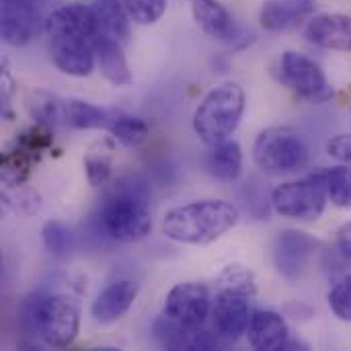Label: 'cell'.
<instances>
[{
  "label": "cell",
  "instance_id": "6da1fadb",
  "mask_svg": "<svg viewBox=\"0 0 351 351\" xmlns=\"http://www.w3.org/2000/svg\"><path fill=\"white\" fill-rule=\"evenodd\" d=\"M99 226L105 234L121 243H136L150 234V191L136 177H123L113 183L99 208Z\"/></svg>",
  "mask_w": 351,
  "mask_h": 351
},
{
  "label": "cell",
  "instance_id": "83f0119b",
  "mask_svg": "<svg viewBox=\"0 0 351 351\" xmlns=\"http://www.w3.org/2000/svg\"><path fill=\"white\" fill-rule=\"evenodd\" d=\"M218 282H220V290H226V292H234V294H241L247 298H253L257 294L255 274L251 269H247L245 265H239V263L226 265L222 269Z\"/></svg>",
  "mask_w": 351,
  "mask_h": 351
},
{
  "label": "cell",
  "instance_id": "277c9868",
  "mask_svg": "<svg viewBox=\"0 0 351 351\" xmlns=\"http://www.w3.org/2000/svg\"><path fill=\"white\" fill-rule=\"evenodd\" d=\"M245 113V90L234 82H224L212 88L199 103L193 115V130L197 138L216 146L230 140Z\"/></svg>",
  "mask_w": 351,
  "mask_h": 351
},
{
  "label": "cell",
  "instance_id": "52a82bcc",
  "mask_svg": "<svg viewBox=\"0 0 351 351\" xmlns=\"http://www.w3.org/2000/svg\"><path fill=\"white\" fill-rule=\"evenodd\" d=\"M280 80L311 103H325L333 97V86L329 84L321 66L298 51H286L282 56Z\"/></svg>",
  "mask_w": 351,
  "mask_h": 351
},
{
  "label": "cell",
  "instance_id": "4dcf8cb0",
  "mask_svg": "<svg viewBox=\"0 0 351 351\" xmlns=\"http://www.w3.org/2000/svg\"><path fill=\"white\" fill-rule=\"evenodd\" d=\"M84 171H86V179L93 187L107 185L111 179V173H113L111 156L103 150H90L84 158Z\"/></svg>",
  "mask_w": 351,
  "mask_h": 351
},
{
  "label": "cell",
  "instance_id": "f546056e",
  "mask_svg": "<svg viewBox=\"0 0 351 351\" xmlns=\"http://www.w3.org/2000/svg\"><path fill=\"white\" fill-rule=\"evenodd\" d=\"M329 306L339 321L351 323V274H343L329 290Z\"/></svg>",
  "mask_w": 351,
  "mask_h": 351
},
{
  "label": "cell",
  "instance_id": "3957f363",
  "mask_svg": "<svg viewBox=\"0 0 351 351\" xmlns=\"http://www.w3.org/2000/svg\"><path fill=\"white\" fill-rule=\"evenodd\" d=\"M237 222V206L222 199H199L169 210L162 218V234L181 245H210Z\"/></svg>",
  "mask_w": 351,
  "mask_h": 351
},
{
  "label": "cell",
  "instance_id": "8fae6325",
  "mask_svg": "<svg viewBox=\"0 0 351 351\" xmlns=\"http://www.w3.org/2000/svg\"><path fill=\"white\" fill-rule=\"evenodd\" d=\"M53 64L68 76H88L97 64L93 41L78 33H60L49 37Z\"/></svg>",
  "mask_w": 351,
  "mask_h": 351
},
{
  "label": "cell",
  "instance_id": "4316f807",
  "mask_svg": "<svg viewBox=\"0 0 351 351\" xmlns=\"http://www.w3.org/2000/svg\"><path fill=\"white\" fill-rule=\"evenodd\" d=\"M152 335L156 343L165 350H189L191 331H187L183 325H179L167 315L158 317L152 323Z\"/></svg>",
  "mask_w": 351,
  "mask_h": 351
},
{
  "label": "cell",
  "instance_id": "e575fe53",
  "mask_svg": "<svg viewBox=\"0 0 351 351\" xmlns=\"http://www.w3.org/2000/svg\"><path fill=\"white\" fill-rule=\"evenodd\" d=\"M222 346V339L214 331H206L204 327L199 331H193L189 339V350H220Z\"/></svg>",
  "mask_w": 351,
  "mask_h": 351
},
{
  "label": "cell",
  "instance_id": "9a60e30c",
  "mask_svg": "<svg viewBox=\"0 0 351 351\" xmlns=\"http://www.w3.org/2000/svg\"><path fill=\"white\" fill-rule=\"evenodd\" d=\"M43 23H45L43 25L45 33L49 37L60 35V33H78L93 41L103 31L95 8L82 6V4H66V6L53 10Z\"/></svg>",
  "mask_w": 351,
  "mask_h": 351
},
{
  "label": "cell",
  "instance_id": "7402d4cb",
  "mask_svg": "<svg viewBox=\"0 0 351 351\" xmlns=\"http://www.w3.org/2000/svg\"><path fill=\"white\" fill-rule=\"evenodd\" d=\"M39 160V156H35L33 152L21 148L19 144H14L12 148L2 152L0 158V177L2 183L8 187H21L33 173L35 162Z\"/></svg>",
  "mask_w": 351,
  "mask_h": 351
},
{
  "label": "cell",
  "instance_id": "7c38bea8",
  "mask_svg": "<svg viewBox=\"0 0 351 351\" xmlns=\"http://www.w3.org/2000/svg\"><path fill=\"white\" fill-rule=\"evenodd\" d=\"M193 19L210 37L228 45H237V41L245 45L251 41V35H247V31L237 25L234 16L218 0H193Z\"/></svg>",
  "mask_w": 351,
  "mask_h": 351
},
{
  "label": "cell",
  "instance_id": "8992f818",
  "mask_svg": "<svg viewBox=\"0 0 351 351\" xmlns=\"http://www.w3.org/2000/svg\"><path fill=\"white\" fill-rule=\"evenodd\" d=\"M327 189L321 179V173L315 171L302 181H288L274 189L271 208L292 220H319L327 208Z\"/></svg>",
  "mask_w": 351,
  "mask_h": 351
},
{
  "label": "cell",
  "instance_id": "5bb4252c",
  "mask_svg": "<svg viewBox=\"0 0 351 351\" xmlns=\"http://www.w3.org/2000/svg\"><path fill=\"white\" fill-rule=\"evenodd\" d=\"M2 39L8 45H27L39 31V12L31 0H2Z\"/></svg>",
  "mask_w": 351,
  "mask_h": 351
},
{
  "label": "cell",
  "instance_id": "9c48e42d",
  "mask_svg": "<svg viewBox=\"0 0 351 351\" xmlns=\"http://www.w3.org/2000/svg\"><path fill=\"white\" fill-rule=\"evenodd\" d=\"M323 247V243L319 239H315L308 232L302 230H284L278 234L276 243H274V263L276 269L280 271L282 278H286L288 282H298L313 255Z\"/></svg>",
  "mask_w": 351,
  "mask_h": 351
},
{
  "label": "cell",
  "instance_id": "ffe728a7",
  "mask_svg": "<svg viewBox=\"0 0 351 351\" xmlns=\"http://www.w3.org/2000/svg\"><path fill=\"white\" fill-rule=\"evenodd\" d=\"M206 167L214 179L224 181V183H234L243 173L241 146L234 140H226V142L212 146V150L206 158Z\"/></svg>",
  "mask_w": 351,
  "mask_h": 351
},
{
  "label": "cell",
  "instance_id": "836d02e7",
  "mask_svg": "<svg viewBox=\"0 0 351 351\" xmlns=\"http://www.w3.org/2000/svg\"><path fill=\"white\" fill-rule=\"evenodd\" d=\"M327 154L341 165L351 167V134H337L327 142Z\"/></svg>",
  "mask_w": 351,
  "mask_h": 351
},
{
  "label": "cell",
  "instance_id": "cb8c5ba5",
  "mask_svg": "<svg viewBox=\"0 0 351 351\" xmlns=\"http://www.w3.org/2000/svg\"><path fill=\"white\" fill-rule=\"evenodd\" d=\"M321 179L327 189V197L333 206L341 210L351 208V167L337 165L331 169H321Z\"/></svg>",
  "mask_w": 351,
  "mask_h": 351
},
{
  "label": "cell",
  "instance_id": "e0dca14e",
  "mask_svg": "<svg viewBox=\"0 0 351 351\" xmlns=\"http://www.w3.org/2000/svg\"><path fill=\"white\" fill-rule=\"evenodd\" d=\"M249 346L257 351L284 350L290 341V327L276 311H255L247 329Z\"/></svg>",
  "mask_w": 351,
  "mask_h": 351
},
{
  "label": "cell",
  "instance_id": "8d00e7d4",
  "mask_svg": "<svg viewBox=\"0 0 351 351\" xmlns=\"http://www.w3.org/2000/svg\"><path fill=\"white\" fill-rule=\"evenodd\" d=\"M335 249H337V253H339L348 263H351V222L343 224V226L337 230Z\"/></svg>",
  "mask_w": 351,
  "mask_h": 351
},
{
  "label": "cell",
  "instance_id": "f1b7e54d",
  "mask_svg": "<svg viewBox=\"0 0 351 351\" xmlns=\"http://www.w3.org/2000/svg\"><path fill=\"white\" fill-rule=\"evenodd\" d=\"M41 239H43L45 249L56 257H62L72 249V234H70L68 226L58 220H49L43 224Z\"/></svg>",
  "mask_w": 351,
  "mask_h": 351
},
{
  "label": "cell",
  "instance_id": "ac0fdd59",
  "mask_svg": "<svg viewBox=\"0 0 351 351\" xmlns=\"http://www.w3.org/2000/svg\"><path fill=\"white\" fill-rule=\"evenodd\" d=\"M138 298V284L132 280H119L109 284L93 302L90 315L97 323H115L121 319Z\"/></svg>",
  "mask_w": 351,
  "mask_h": 351
},
{
  "label": "cell",
  "instance_id": "5b68a950",
  "mask_svg": "<svg viewBox=\"0 0 351 351\" xmlns=\"http://www.w3.org/2000/svg\"><path fill=\"white\" fill-rule=\"evenodd\" d=\"M253 158L255 165L269 175H290L308 167L311 150L296 130L288 125H274L257 136L253 144Z\"/></svg>",
  "mask_w": 351,
  "mask_h": 351
},
{
  "label": "cell",
  "instance_id": "4fadbf2b",
  "mask_svg": "<svg viewBox=\"0 0 351 351\" xmlns=\"http://www.w3.org/2000/svg\"><path fill=\"white\" fill-rule=\"evenodd\" d=\"M304 37L308 43L323 49L351 51V16L343 12H323L311 16Z\"/></svg>",
  "mask_w": 351,
  "mask_h": 351
},
{
  "label": "cell",
  "instance_id": "1f68e13d",
  "mask_svg": "<svg viewBox=\"0 0 351 351\" xmlns=\"http://www.w3.org/2000/svg\"><path fill=\"white\" fill-rule=\"evenodd\" d=\"M169 0H123L132 21L138 25H154L167 10Z\"/></svg>",
  "mask_w": 351,
  "mask_h": 351
},
{
  "label": "cell",
  "instance_id": "7a4b0ae2",
  "mask_svg": "<svg viewBox=\"0 0 351 351\" xmlns=\"http://www.w3.org/2000/svg\"><path fill=\"white\" fill-rule=\"evenodd\" d=\"M19 321L27 333L37 335L45 346L66 350L78 335L80 306L68 294H47L39 290L25 298Z\"/></svg>",
  "mask_w": 351,
  "mask_h": 351
},
{
  "label": "cell",
  "instance_id": "44dd1931",
  "mask_svg": "<svg viewBox=\"0 0 351 351\" xmlns=\"http://www.w3.org/2000/svg\"><path fill=\"white\" fill-rule=\"evenodd\" d=\"M113 115L93 103L72 99L64 105V125L72 130H107Z\"/></svg>",
  "mask_w": 351,
  "mask_h": 351
},
{
  "label": "cell",
  "instance_id": "d6a6232c",
  "mask_svg": "<svg viewBox=\"0 0 351 351\" xmlns=\"http://www.w3.org/2000/svg\"><path fill=\"white\" fill-rule=\"evenodd\" d=\"M53 142V136H51V128H45L41 123H35L33 128L25 130L23 134H19L16 142L21 148L33 152L35 156H41Z\"/></svg>",
  "mask_w": 351,
  "mask_h": 351
},
{
  "label": "cell",
  "instance_id": "603a6c76",
  "mask_svg": "<svg viewBox=\"0 0 351 351\" xmlns=\"http://www.w3.org/2000/svg\"><path fill=\"white\" fill-rule=\"evenodd\" d=\"M95 12L101 21L105 33L113 35L119 41H125L130 35V12L119 0H95Z\"/></svg>",
  "mask_w": 351,
  "mask_h": 351
},
{
  "label": "cell",
  "instance_id": "d6986e66",
  "mask_svg": "<svg viewBox=\"0 0 351 351\" xmlns=\"http://www.w3.org/2000/svg\"><path fill=\"white\" fill-rule=\"evenodd\" d=\"M93 49H95L97 66L105 80H109L113 86L132 84L134 78H132V72H130V66H128V60H125L119 39L101 31L93 39Z\"/></svg>",
  "mask_w": 351,
  "mask_h": 351
},
{
  "label": "cell",
  "instance_id": "484cf974",
  "mask_svg": "<svg viewBox=\"0 0 351 351\" xmlns=\"http://www.w3.org/2000/svg\"><path fill=\"white\" fill-rule=\"evenodd\" d=\"M109 134L123 146L128 148H136L140 146L146 138H148V123L142 119V117H136V115H125V113H119V115H113L111 123H109Z\"/></svg>",
  "mask_w": 351,
  "mask_h": 351
},
{
  "label": "cell",
  "instance_id": "d4e9b609",
  "mask_svg": "<svg viewBox=\"0 0 351 351\" xmlns=\"http://www.w3.org/2000/svg\"><path fill=\"white\" fill-rule=\"evenodd\" d=\"M64 105L66 101H60L56 95L45 90H35L29 97V111L33 119L45 128L64 125Z\"/></svg>",
  "mask_w": 351,
  "mask_h": 351
},
{
  "label": "cell",
  "instance_id": "2e32d148",
  "mask_svg": "<svg viewBox=\"0 0 351 351\" xmlns=\"http://www.w3.org/2000/svg\"><path fill=\"white\" fill-rule=\"evenodd\" d=\"M317 8V0H265L259 12V21L269 33L290 31L304 21H311Z\"/></svg>",
  "mask_w": 351,
  "mask_h": 351
},
{
  "label": "cell",
  "instance_id": "30bf717a",
  "mask_svg": "<svg viewBox=\"0 0 351 351\" xmlns=\"http://www.w3.org/2000/svg\"><path fill=\"white\" fill-rule=\"evenodd\" d=\"M251 306L249 298L220 290L212 304V331L222 339V343H237L249 329L251 321Z\"/></svg>",
  "mask_w": 351,
  "mask_h": 351
},
{
  "label": "cell",
  "instance_id": "d590c367",
  "mask_svg": "<svg viewBox=\"0 0 351 351\" xmlns=\"http://www.w3.org/2000/svg\"><path fill=\"white\" fill-rule=\"evenodd\" d=\"M14 208L21 212V214H27V216H31V214H35V212H39V208H41V197H39V193H35V191H21L19 193V197L14 199Z\"/></svg>",
  "mask_w": 351,
  "mask_h": 351
},
{
  "label": "cell",
  "instance_id": "ba28073f",
  "mask_svg": "<svg viewBox=\"0 0 351 351\" xmlns=\"http://www.w3.org/2000/svg\"><path fill=\"white\" fill-rule=\"evenodd\" d=\"M212 313L210 290L202 284L185 282L171 288L165 298V315L183 325L187 331H199Z\"/></svg>",
  "mask_w": 351,
  "mask_h": 351
}]
</instances>
